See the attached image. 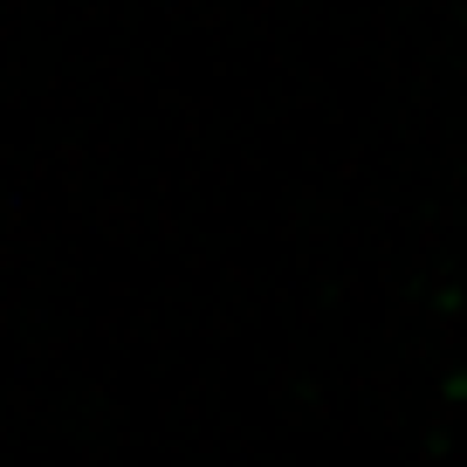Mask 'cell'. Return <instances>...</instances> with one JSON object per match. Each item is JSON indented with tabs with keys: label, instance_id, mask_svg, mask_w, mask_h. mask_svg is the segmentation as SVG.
Here are the masks:
<instances>
[]
</instances>
